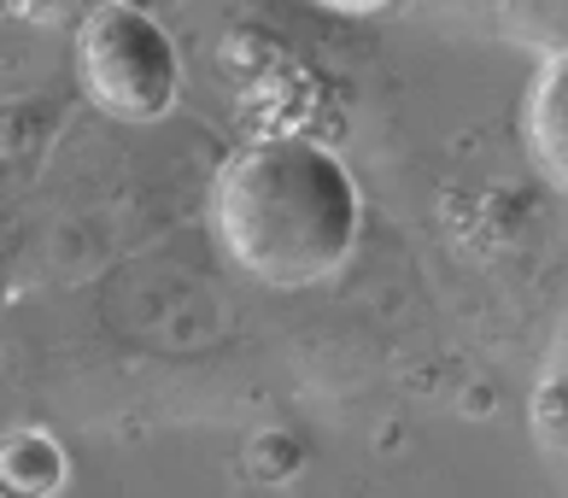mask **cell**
<instances>
[{"mask_svg": "<svg viewBox=\"0 0 568 498\" xmlns=\"http://www.w3.org/2000/svg\"><path fill=\"white\" fill-rule=\"evenodd\" d=\"M212 230L235 270L276 294H300L334 282L357 258L364 189L323 141L264 135L223 159L212 182Z\"/></svg>", "mask_w": 568, "mask_h": 498, "instance_id": "1", "label": "cell"}, {"mask_svg": "<svg viewBox=\"0 0 568 498\" xmlns=\"http://www.w3.org/2000/svg\"><path fill=\"white\" fill-rule=\"evenodd\" d=\"M77 89L118 123H159L182 100V48L135 0H100L77 24Z\"/></svg>", "mask_w": 568, "mask_h": 498, "instance_id": "2", "label": "cell"}, {"mask_svg": "<svg viewBox=\"0 0 568 498\" xmlns=\"http://www.w3.org/2000/svg\"><path fill=\"white\" fill-rule=\"evenodd\" d=\"M528 148L539 176L568 194V48L545 59L528 89Z\"/></svg>", "mask_w": 568, "mask_h": 498, "instance_id": "3", "label": "cell"}, {"mask_svg": "<svg viewBox=\"0 0 568 498\" xmlns=\"http://www.w3.org/2000/svg\"><path fill=\"white\" fill-rule=\"evenodd\" d=\"M65 481H71V451L59 446V434L36 423L0 434V487L12 498H53Z\"/></svg>", "mask_w": 568, "mask_h": 498, "instance_id": "4", "label": "cell"}, {"mask_svg": "<svg viewBox=\"0 0 568 498\" xmlns=\"http://www.w3.org/2000/svg\"><path fill=\"white\" fill-rule=\"evenodd\" d=\"M311 7H323V12H341V18H369V12H387L393 0H311Z\"/></svg>", "mask_w": 568, "mask_h": 498, "instance_id": "5", "label": "cell"}, {"mask_svg": "<svg viewBox=\"0 0 568 498\" xmlns=\"http://www.w3.org/2000/svg\"><path fill=\"white\" fill-rule=\"evenodd\" d=\"M0 498H12V492H7V487H0Z\"/></svg>", "mask_w": 568, "mask_h": 498, "instance_id": "6", "label": "cell"}]
</instances>
